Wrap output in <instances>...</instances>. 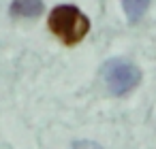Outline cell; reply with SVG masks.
Segmentation results:
<instances>
[{"label":"cell","mask_w":156,"mask_h":149,"mask_svg":"<svg viewBox=\"0 0 156 149\" xmlns=\"http://www.w3.org/2000/svg\"><path fill=\"white\" fill-rule=\"evenodd\" d=\"M49 32H54L64 45L73 47L86 39L90 32V19L73 5H60L51 9L49 19H47Z\"/></svg>","instance_id":"6da1fadb"},{"label":"cell","mask_w":156,"mask_h":149,"mask_svg":"<svg viewBox=\"0 0 156 149\" xmlns=\"http://www.w3.org/2000/svg\"><path fill=\"white\" fill-rule=\"evenodd\" d=\"M103 79H105L107 90L113 96H126L130 90H135V85L139 83L141 75H139V68L135 64H130L128 60L113 58V60L105 62Z\"/></svg>","instance_id":"7a4b0ae2"},{"label":"cell","mask_w":156,"mask_h":149,"mask_svg":"<svg viewBox=\"0 0 156 149\" xmlns=\"http://www.w3.org/2000/svg\"><path fill=\"white\" fill-rule=\"evenodd\" d=\"M45 9L43 0H13L11 2V15L13 17H37Z\"/></svg>","instance_id":"3957f363"},{"label":"cell","mask_w":156,"mask_h":149,"mask_svg":"<svg viewBox=\"0 0 156 149\" xmlns=\"http://www.w3.org/2000/svg\"><path fill=\"white\" fill-rule=\"evenodd\" d=\"M122 7H124V13H126L128 22L135 24L145 15L147 7H150V0H122Z\"/></svg>","instance_id":"277c9868"},{"label":"cell","mask_w":156,"mask_h":149,"mask_svg":"<svg viewBox=\"0 0 156 149\" xmlns=\"http://www.w3.org/2000/svg\"><path fill=\"white\" fill-rule=\"evenodd\" d=\"M71 149H103V147L94 141H75Z\"/></svg>","instance_id":"5b68a950"}]
</instances>
